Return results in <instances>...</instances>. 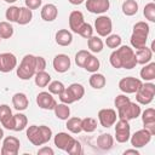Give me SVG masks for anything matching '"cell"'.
<instances>
[{
    "mask_svg": "<svg viewBox=\"0 0 155 155\" xmlns=\"http://www.w3.org/2000/svg\"><path fill=\"white\" fill-rule=\"evenodd\" d=\"M27 138L33 145H42L52 138V130L48 126L31 125L27 128Z\"/></svg>",
    "mask_w": 155,
    "mask_h": 155,
    "instance_id": "cell-1",
    "label": "cell"
},
{
    "mask_svg": "<svg viewBox=\"0 0 155 155\" xmlns=\"http://www.w3.org/2000/svg\"><path fill=\"white\" fill-rule=\"evenodd\" d=\"M17 76L21 80H29L35 75V56L33 54H25L18 68H17Z\"/></svg>",
    "mask_w": 155,
    "mask_h": 155,
    "instance_id": "cell-2",
    "label": "cell"
},
{
    "mask_svg": "<svg viewBox=\"0 0 155 155\" xmlns=\"http://www.w3.org/2000/svg\"><path fill=\"white\" fill-rule=\"evenodd\" d=\"M120 63H121V68L125 69H133L137 65V59H136V54L134 51L130 47V46H119L116 48Z\"/></svg>",
    "mask_w": 155,
    "mask_h": 155,
    "instance_id": "cell-3",
    "label": "cell"
},
{
    "mask_svg": "<svg viewBox=\"0 0 155 155\" xmlns=\"http://www.w3.org/2000/svg\"><path fill=\"white\" fill-rule=\"evenodd\" d=\"M154 96H155V85L153 82H145L140 85V87L137 90L136 92V99L139 104H143V105H147V104H150L154 99Z\"/></svg>",
    "mask_w": 155,
    "mask_h": 155,
    "instance_id": "cell-4",
    "label": "cell"
},
{
    "mask_svg": "<svg viewBox=\"0 0 155 155\" xmlns=\"http://www.w3.org/2000/svg\"><path fill=\"white\" fill-rule=\"evenodd\" d=\"M140 113H142V110H140L139 104L136 102H131V101L117 109V116L120 119H124L127 121L137 119L140 115Z\"/></svg>",
    "mask_w": 155,
    "mask_h": 155,
    "instance_id": "cell-5",
    "label": "cell"
},
{
    "mask_svg": "<svg viewBox=\"0 0 155 155\" xmlns=\"http://www.w3.org/2000/svg\"><path fill=\"white\" fill-rule=\"evenodd\" d=\"M115 125V124H114ZM131 136V126L127 120L120 119L115 125V138L119 143H126Z\"/></svg>",
    "mask_w": 155,
    "mask_h": 155,
    "instance_id": "cell-6",
    "label": "cell"
},
{
    "mask_svg": "<svg viewBox=\"0 0 155 155\" xmlns=\"http://www.w3.org/2000/svg\"><path fill=\"white\" fill-rule=\"evenodd\" d=\"M19 139L13 136H7L2 140V147L0 150L1 155H17L19 151Z\"/></svg>",
    "mask_w": 155,
    "mask_h": 155,
    "instance_id": "cell-7",
    "label": "cell"
},
{
    "mask_svg": "<svg viewBox=\"0 0 155 155\" xmlns=\"http://www.w3.org/2000/svg\"><path fill=\"white\" fill-rule=\"evenodd\" d=\"M140 85H142V81L133 76H126L119 81V88L126 94L136 93L137 90L140 87Z\"/></svg>",
    "mask_w": 155,
    "mask_h": 155,
    "instance_id": "cell-8",
    "label": "cell"
},
{
    "mask_svg": "<svg viewBox=\"0 0 155 155\" xmlns=\"http://www.w3.org/2000/svg\"><path fill=\"white\" fill-rule=\"evenodd\" d=\"M94 29L99 36H108L113 30V22L108 16H99L94 21Z\"/></svg>",
    "mask_w": 155,
    "mask_h": 155,
    "instance_id": "cell-9",
    "label": "cell"
},
{
    "mask_svg": "<svg viewBox=\"0 0 155 155\" xmlns=\"http://www.w3.org/2000/svg\"><path fill=\"white\" fill-rule=\"evenodd\" d=\"M151 137H153V134H150V132H148L145 128L138 130L132 136H130L131 145L133 148H143L151 140Z\"/></svg>",
    "mask_w": 155,
    "mask_h": 155,
    "instance_id": "cell-10",
    "label": "cell"
},
{
    "mask_svg": "<svg viewBox=\"0 0 155 155\" xmlns=\"http://www.w3.org/2000/svg\"><path fill=\"white\" fill-rule=\"evenodd\" d=\"M116 117H117V114L114 109L107 108V109H101L98 111L99 124L105 128H109V127L114 126V124L116 122Z\"/></svg>",
    "mask_w": 155,
    "mask_h": 155,
    "instance_id": "cell-11",
    "label": "cell"
},
{
    "mask_svg": "<svg viewBox=\"0 0 155 155\" xmlns=\"http://www.w3.org/2000/svg\"><path fill=\"white\" fill-rule=\"evenodd\" d=\"M17 67V58L11 52L0 53V71L10 73Z\"/></svg>",
    "mask_w": 155,
    "mask_h": 155,
    "instance_id": "cell-12",
    "label": "cell"
},
{
    "mask_svg": "<svg viewBox=\"0 0 155 155\" xmlns=\"http://www.w3.org/2000/svg\"><path fill=\"white\" fill-rule=\"evenodd\" d=\"M110 7L109 0H86V8L91 13L102 15L107 12Z\"/></svg>",
    "mask_w": 155,
    "mask_h": 155,
    "instance_id": "cell-13",
    "label": "cell"
},
{
    "mask_svg": "<svg viewBox=\"0 0 155 155\" xmlns=\"http://www.w3.org/2000/svg\"><path fill=\"white\" fill-rule=\"evenodd\" d=\"M36 104L39 105V108L45 109V110H53V108L56 107L57 102L56 99L52 97V93L42 91L36 96Z\"/></svg>",
    "mask_w": 155,
    "mask_h": 155,
    "instance_id": "cell-14",
    "label": "cell"
},
{
    "mask_svg": "<svg viewBox=\"0 0 155 155\" xmlns=\"http://www.w3.org/2000/svg\"><path fill=\"white\" fill-rule=\"evenodd\" d=\"M142 121L144 125V128L150 132V134H155V109L154 108H147L142 113Z\"/></svg>",
    "mask_w": 155,
    "mask_h": 155,
    "instance_id": "cell-15",
    "label": "cell"
},
{
    "mask_svg": "<svg viewBox=\"0 0 155 155\" xmlns=\"http://www.w3.org/2000/svg\"><path fill=\"white\" fill-rule=\"evenodd\" d=\"M74 138L70 136V134H68V133H65V132H58L54 137H53V143H54V145L58 148V149H61V150H63V151H67L70 147H71V144L74 143Z\"/></svg>",
    "mask_w": 155,
    "mask_h": 155,
    "instance_id": "cell-16",
    "label": "cell"
},
{
    "mask_svg": "<svg viewBox=\"0 0 155 155\" xmlns=\"http://www.w3.org/2000/svg\"><path fill=\"white\" fill-rule=\"evenodd\" d=\"M53 68L57 73H65L70 69V58L64 53H59L53 58Z\"/></svg>",
    "mask_w": 155,
    "mask_h": 155,
    "instance_id": "cell-17",
    "label": "cell"
},
{
    "mask_svg": "<svg viewBox=\"0 0 155 155\" xmlns=\"http://www.w3.org/2000/svg\"><path fill=\"white\" fill-rule=\"evenodd\" d=\"M0 122H1V125L5 128L12 130V126H13V114L11 111V108L7 104H1L0 105Z\"/></svg>",
    "mask_w": 155,
    "mask_h": 155,
    "instance_id": "cell-18",
    "label": "cell"
},
{
    "mask_svg": "<svg viewBox=\"0 0 155 155\" xmlns=\"http://www.w3.org/2000/svg\"><path fill=\"white\" fill-rule=\"evenodd\" d=\"M84 23H85V21H84V15H82L81 11L75 10V11H71L70 12V15H69V27H70V29H71L73 33H76L78 34L80 27Z\"/></svg>",
    "mask_w": 155,
    "mask_h": 155,
    "instance_id": "cell-19",
    "label": "cell"
},
{
    "mask_svg": "<svg viewBox=\"0 0 155 155\" xmlns=\"http://www.w3.org/2000/svg\"><path fill=\"white\" fill-rule=\"evenodd\" d=\"M40 15H41V18H42L44 21H46V22H52V21H54V19L57 18V16H58V8H57V6L53 5V4H46V5L42 6Z\"/></svg>",
    "mask_w": 155,
    "mask_h": 155,
    "instance_id": "cell-20",
    "label": "cell"
},
{
    "mask_svg": "<svg viewBox=\"0 0 155 155\" xmlns=\"http://www.w3.org/2000/svg\"><path fill=\"white\" fill-rule=\"evenodd\" d=\"M12 105L18 111L25 110L29 105V101H28V97L25 96V93H22V92L15 93L12 96Z\"/></svg>",
    "mask_w": 155,
    "mask_h": 155,
    "instance_id": "cell-21",
    "label": "cell"
},
{
    "mask_svg": "<svg viewBox=\"0 0 155 155\" xmlns=\"http://www.w3.org/2000/svg\"><path fill=\"white\" fill-rule=\"evenodd\" d=\"M54 39L59 46H69L73 41V34L68 29H61L56 33Z\"/></svg>",
    "mask_w": 155,
    "mask_h": 155,
    "instance_id": "cell-22",
    "label": "cell"
},
{
    "mask_svg": "<svg viewBox=\"0 0 155 155\" xmlns=\"http://www.w3.org/2000/svg\"><path fill=\"white\" fill-rule=\"evenodd\" d=\"M65 88H67V91L69 92V94H70V97H71V99H73L74 102L80 101V99L84 97V94H85V88H84V86H82L81 84H78V82H74V84L69 85V86L65 87Z\"/></svg>",
    "mask_w": 155,
    "mask_h": 155,
    "instance_id": "cell-23",
    "label": "cell"
},
{
    "mask_svg": "<svg viewBox=\"0 0 155 155\" xmlns=\"http://www.w3.org/2000/svg\"><path fill=\"white\" fill-rule=\"evenodd\" d=\"M134 54H136L137 64H142V65L149 63L153 58V51L150 48H148L147 46L140 50H137V52H134Z\"/></svg>",
    "mask_w": 155,
    "mask_h": 155,
    "instance_id": "cell-24",
    "label": "cell"
},
{
    "mask_svg": "<svg viewBox=\"0 0 155 155\" xmlns=\"http://www.w3.org/2000/svg\"><path fill=\"white\" fill-rule=\"evenodd\" d=\"M114 144V138L109 133H102L97 138V145L101 150H109L113 148Z\"/></svg>",
    "mask_w": 155,
    "mask_h": 155,
    "instance_id": "cell-25",
    "label": "cell"
},
{
    "mask_svg": "<svg viewBox=\"0 0 155 155\" xmlns=\"http://www.w3.org/2000/svg\"><path fill=\"white\" fill-rule=\"evenodd\" d=\"M140 78L145 81H153L155 79V63L149 62L140 69Z\"/></svg>",
    "mask_w": 155,
    "mask_h": 155,
    "instance_id": "cell-26",
    "label": "cell"
},
{
    "mask_svg": "<svg viewBox=\"0 0 155 155\" xmlns=\"http://www.w3.org/2000/svg\"><path fill=\"white\" fill-rule=\"evenodd\" d=\"M28 125V119L24 114L22 113H17L13 115V126H12V130L16 131V132H19V131H23Z\"/></svg>",
    "mask_w": 155,
    "mask_h": 155,
    "instance_id": "cell-27",
    "label": "cell"
},
{
    "mask_svg": "<svg viewBox=\"0 0 155 155\" xmlns=\"http://www.w3.org/2000/svg\"><path fill=\"white\" fill-rule=\"evenodd\" d=\"M91 87L96 88V90H101L107 84V80H105V76L103 74H99V73H92V75L90 76V80H88Z\"/></svg>",
    "mask_w": 155,
    "mask_h": 155,
    "instance_id": "cell-28",
    "label": "cell"
},
{
    "mask_svg": "<svg viewBox=\"0 0 155 155\" xmlns=\"http://www.w3.org/2000/svg\"><path fill=\"white\" fill-rule=\"evenodd\" d=\"M147 40H148V36H145V35L132 33L131 39H130V42H131V45H132L133 48L140 50V48H143V47L147 46Z\"/></svg>",
    "mask_w": 155,
    "mask_h": 155,
    "instance_id": "cell-29",
    "label": "cell"
},
{
    "mask_svg": "<svg viewBox=\"0 0 155 155\" xmlns=\"http://www.w3.org/2000/svg\"><path fill=\"white\" fill-rule=\"evenodd\" d=\"M53 111H54V115L59 120H67L70 116V108L65 103L56 104V107L53 108Z\"/></svg>",
    "mask_w": 155,
    "mask_h": 155,
    "instance_id": "cell-30",
    "label": "cell"
},
{
    "mask_svg": "<svg viewBox=\"0 0 155 155\" xmlns=\"http://www.w3.org/2000/svg\"><path fill=\"white\" fill-rule=\"evenodd\" d=\"M65 127L68 128V131H70L71 133H80L82 131L81 128V119L78 117V116H74V117H68L67 119V125Z\"/></svg>",
    "mask_w": 155,
    "mask_h": 155,
    "instance_id": "cell-31",
    "label": "cell"
},
{
    "mask_svg": "<svg viewBox=\"0 0 155 155\" xmlns=\"http://www.w3.org/2000/svg\"><path fill=\"white\" fill-rule=\"evenodd\" d=\"M103 41L101 38L98 36H91L87 39V46L90 48V51H92L93 53H99L102 50H103Z\"/></svg>",
    "mask_w": 155,
    "mask_h": 155,
    "instance_id": "cell-32",
    "label": "cell"
},
{
    "mask_svg": "<svg viewBox=\"0 0 155 155\" xmlns=\"http://www.w3.org/2000/svg\"><path fill=\"white\" fill-rule=\"evenodd\" d=\"M33 18V12L30 8L28 7H21L19 8V15H18V19H17V23L21 24V25H25L28 24Z\"/></svg>",
    "mask_w": 155,
    "mask_h": 155,
    "instance_id": "cell-33",
    "label": "cell"
},
{
    "mask_svg": "<svg viewBox=\"0 0 155 155\" xmlns=\"http://www.w3.org/2000/svg\"><path fill=\"white\" fill-rule=\"evenodd\" d=\"M99 65H101L99 59H98L94 54H91V53H90V56L87 57V59H86V62H85V64H84V68H85L87 71H90V73H96V71L99 69Z\"/></svg>",
    "mask_w": 155,
    "mask_h": 155,
    "instance_id": "cell-34",
    "label": "cell"
},
{
    "mask_svg": "<svg viewBox=\"0 0 155 155\" xmlns=\"http://www.w3.org/2000/svg\"><path fill=\"white\" fill-rule=\"evenodd\" d=\"M122 12L126 16H133L138 12V4L136 0H125L122 4Z\"/></svg>",
    "mask_w": 155,
    "mask_h": 155,
    "instance_id": "cell-35",
    "label": "cell"
},
{
    "mask_svg": "<svg viewBox=\"0 0 155 155\" xmlns=\"http://www.w3.org/2000/svg\"><path fill=\"white\" fill-rule=\"evenodd\" d=\"M51 82V76L45 70L35 73V85L38 87H46Z\"/></svg>",
    "mask_w": 155,
    "mask_h": 155,
    "instance_id": "cell-36",
    "label": "cell"
},
{
    "mask_svg": "<svg viewBox=\"0 0 155 155\" xmlns=\"http://www.w3.org/2000/svg\"><path fill=\"white\" fill-rule=\"evenodd\" d=\"M81 128H82V131H85L87 133L94 132L96 128H97V120L93 119V117L81 119Z\"/></svg>",
    "mask_w": 155,
    "mask_h": 155,
    "instance_id": "cell-37",
    "label": "cell"
},
{
    "mask_svg": "<svg viewBox=\"0 0 155 155\" xmlns=\"http://www.w3.org/2000/svg\"><path fill=\"white\" fill-rule=\"evenodd\" d=\"M13 35V27L10 22H0V38L1 39H10Z\"/></svg>",
    "mask_w": 155,
    "mask_h": 155,
    "instance_id": "cell-38",
    "label": "cell"
},
{
    "mask_svg": "<svg viewBox=\"0 0 155 155\" xmlns=\"http://www.w3.org/2000/svg\"><path fill=\"white\" fill-rule=\"evenodd\" d=\"M105 45L109 48H117L121 46V36L117 34H109L105 39Z\"/></svg>",
    "mask_w": 155,
    "mask_h": 155,
    "instance_id": "cell-39",
    "label": "cell"
},
{
    "mask_svg": "<svg viewBox=\"0 0 155 155\" xmlns=\"http://www.w3.org/2000/svg\"><path fill=\"white\" fill-rule=\"evenodd\" d=\"M19 8H21V7H18V6H10V7L6 10L5 17H6V19H7L10 23H11V22H17L18 15H19Z\"/></svg>",
    "mask_w": 155,
    "mask_h": 155,
    "instance_id": "cell-40",
    "label": "cell"
},
{
    "mask_svg": "<svg viewBox=\"0 0 155 155\" xmlns=\"http://www.w3.org/2000/svg\"><path fill=\"white\" fill-rule=\"evenodd\" d=\"M149 31H150L149 24L145 23V22H137L133 25V33H136V34H140V35L148 36L149 35Z\"/></svg>",
    "mask_w": 155,
    "mask_h": 155,
    "instance_id": "cell-41",
    "label": "cell"
},
{
    "mask_svg": "<svg viewBox=\"0 0 155 155\" xmlns=\"http://www.w3.org/2000/svg\"><path fill=\"white\" fill-rule=\"evenodd\" d=\"M143 15L144 17L150 21V22H155V4L154 2H149L144 6L143 10Z\"/></svg>",
    "mask_w": 155,
    "mask_h": 155,
    "instance_id": "cell-42",
    "label": "cell"
},
{
    "mask_svg": "<svg viewBox=\"0 0 155 155\" xmlns=\"http://www.w3.org/2000/svg\"><path fill=\"white\" fill-rule=\"evenodd\" d=\"M47 86H48V92L52 93V94H59V93H62L63 90L65 88L64 84L61 82V81H58V80L50 82Z\"/></svg>",
    "mask_w": 155,
    "mask_h": 155,
    "instance_id": "cell-43",
    "label": "cell"
},
{
    "mask_svg": "<svg viewBox=\"0 0 155 155\" xmlns=\"http://www.w3.org/2000/svg\"><path fill=\"white\" fill-rule=\"evenodd\" d=\"M88 56H90V52L86 51V50L78 51L76 54H75V63H76V65L84 68V64H85V62H86V59H87Z\"/></svg>",
    "mask_w": 155,
    "mask_h": 155,
    "instance_id": "cell-44",
    "label": "cell"
},
{
    "mask_svg": "<svg viewBox=\"0 0 155 155\" xmlns=\"http://www.w3.org/2000/svg\"><path fill=\"white\" fill-rule=\"evenodd\" d=\"M78 34H79L80 36L85 38V39H88V38H91L92 34H93V28H92V25H91L90 23H86V22H85V23L80 27Z\"/></svg>",
    "mask_w": 155,
    "mask_h": 155,
    "instance_id": "cell-45",
    "label": "cell"
},
{
    "mask_svg": "<svg viewBox=\"0 0 155 155\" xmlns=\"http://www.w3.org/2000/svg\"><path fill=\"white\" fill-rule=\"evenodd\" d=\"M67 153L70 154V155H80V154H82V145H81V143L75 139L74 143L71 144V147L67 150Z\"/></svg>",
    "mask_w": 155,
    "mask_h": 155,
    "instance_id": "cell-46",
    "label": "cell"
},
{
    "mask_svg": "<svg viewBox=\"0 0 155 155\" xmlns=\"http://www.w3.org/2000/svg\"><path fill=\"white\" fill-rule=\"evenodd\" d=\"M130 101H131V99H130V97H127L126 94H119V96H116V97H115L114 104H115L116 109H119V108H121L122 105H125L126 103H128Z\"/></svg>",
    "mask_w": 155,
    "mask_h": 155,
    "instance_id": "cell-47",
    "label": "cell"
},
{
    "mask_svg": "<svg viewBox=\"0 0 155 155\" xmlns=\"http://www.w3.org/2000/svg\"><path fill=\"white\" fill-rule=\"evenodd\" d=\"M46 68V61L41 56H35V71H42Z\"/></svg>",
    "mask_w": 155,
    "mask_h": 155,
    "instance_id": "cell-48",
    "label": "cell"
},
{
    "mask_svg": "<svg viewBox=\"0 0 155 155\" xmlns=\"http://www.w3.org/2000/svg\"><path fill=\"white\" fill-rule=\"evenodd\" d=\"M109 62H110V64H111L114 68H116V69H120V68H121V63H120V59H119V56H117L116 50L111 52V54H110V57H109Z\"/></svg>",
    "mask_w": 155,
    "mask_h": 155,
    "instance_id": "cell-49",
    "label": "cell"
},
{
    "mask_svg": "<svg viewBox=\"0 0 155 155\" xmlns=\"http://www.w3.org/2000/svg\"><path fill=\"white\" fill-rule=\"evenodd\" d=\"M24 2H25V7L30 10H36L41 6L42 0H24Z\"/></svg>",
    "mask_w": 155,
    "mask_h": 155,
    "instance_id": "cell-50",
    "label": "cell"
},
{
    "mask_svg": "<svg viewBox=\"0 0 155 155\" xmlns=\"http://www.w3.org/2000/svg\"><path fill=\"white\" fill-rule=\"evenodd\" d=\"M38 154H39V155H53L54 151H53V149L50 148V147H42L41 149L38 150Z\"/></svg>",
    "mask_w": 155,
    "mask_h": 155,
    "instance_id": "cell-51",
    "label": "cell"
},
{
    "mask_svg": "<svg viewBox=\"0 0 155 155\" xmlns=\"http://www.w3.org/2000/svg\"><path fill=\"white\" fill-rule=\"evenodd\" d=\"M128 154H133V155H139V151L137 150V148L134 149H127L124 151V155H128Z\"/></svg>",
    "mask_w": 155,
    "mask_h": 155,
    "instance_id": "cell-52",
    "label": "cell"
},
{
    "mask_svg": "<svg viewBox=\"0 0 155 155\" xmlns=\"http://www.w3.org/2000/svg\"><path fill=\"white\" fill-rule=\"evenodd\" d=\"M70 4H73V5H80V4H82V0H68Z\"/></svg>",
    "mask_w": 155,
    "mask_h": 155,
    "instance_id": "cell-53",
    "label": "cell"
},
{
    "mask_svg": "<svg viewBox=\"0 0 155 155\" xmlns=\"http://www.w3.org/2000/svg\"><path fill=\"white\" fill-rule=\"evenodd\" d=\"M2 138H4V130L0 127V140H1Z\"/></svg>",
    "mask_w": 155,
    "mask_h": 155,
    "instance_id": "cell-54",
    "label": "cell"
},
{
    "mask_svg": "<svg viewBox=\"0 0 155 155\" xmlns=\"http://www.w3.org/2000/svg\"><path fill=\"white\" fill-rule=\"evenodd\" d=\"M5 2H7V4H13V2H16L17 0H4Z\"/></svg>",
    "mask_w": 155,
    "mask_h": 155,
    "instance_id": "cell-55",
    "label": "cell"
},
{
    "mask_svg": "<svg viewBox=\"0 0 155 155\" xmlns=\"http://www.w3.org/2000/svg\"><path fill=\"white\" fill-rule=\"evenodd\" d=\"M0 40H1V38H0Z\"/></svg>",
    "mask_w": 155,
    "mask_h": 155,
    "instance_id": "cell-56",
    "label": "cell"
},
{
    "mask_svg": "<svg viewBox=\"0 0 155 155\" xmlns=\"http://www.w3.org/2000/svg\"><path fill=\"white\" fill-rule=\"evenodd\" d=\"M82 1H84V0H82Z\"/></svg>",
    "mask_w": 155,
    "mask_h": 155,
    "instance_id": "cell-57",
    "label": "cell"
}]
</instances>
